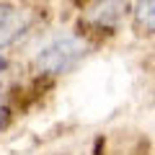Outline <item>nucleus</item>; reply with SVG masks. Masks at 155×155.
Here are the masks:
<instances>
[{
    "mask_svg": "<svg viewBox=\"0 0 155 155\" xmlns=\"http://www.w3.org/2000/svg\"><path fill=\"white\" fill-rule=\"evenodd\" d=\"M5 124V109H0V127Z\"/></svg>",
    "mask_w": 155,
    "mask_h": 155,
    "instance_id": "obj_5",
    "label": "nucleus"
},
{
    "mask_svg": "<svg viewBox=\"0 0 155 155\" xmlns=\"http://www.w3.org/2000/svg\"><path fill=\"white\" fill-rule=\"evenodd\" d=\"M28 23H31L28 13L0 3V49L8 47V44H13V41L28 28Z\"/></svg>",
    "mask_w": 155,
    "mask_h": 155,
    "instance_id": "obj_2",
    "label": "nucleus"
},
{
    "mask_svg": "<svg viewBox=\"0 0 155 155\" xmlns=\"http://www.w3.org/2000/svg\"><path fill=\"white\" fill-rule=\"evenodd\" d=\"M85 54H88V41L78 34H67V36H57L54 41L41 47L34 65H36L39 72L62 75V72L72 70L78 62H83Z\"/></svg>",
    "mask_w": 155,
    "mask_h": 155,
    "instance_id": "obj_1",
    "label": "nucleus"
},
{
    "mask_svg": "<svg viewBox=\"0 0 155 155\" xmlns=\"http://www.w3.org/2000/svg\"><path fill=\"white\" fill-rule=\"evenodd\" d=\"M127 13V0H96L88 8V21L98 28H114Z\"/></svg>",
    "mask_w": 155,
    "mask_h": 155,
    "instance_id": "obj_3",
    "label": "nucleus"
},
{
    "mask_svg": "<svg viewBox=\"0 0 155 155\" xmlns=\"http://www.w3.org/2000/svg\"><path fill=\"white\" fill-rule=\"evenodd\" d=\"M134 21L145 31H155V0H140L134 5Z\"/></svg>",
    "mask_w": 155,
    "mask_h": 155,
    "instance_id": "obj_4",
    "label": "nucleus"
}]
</instances>
